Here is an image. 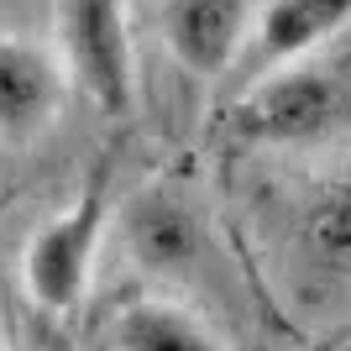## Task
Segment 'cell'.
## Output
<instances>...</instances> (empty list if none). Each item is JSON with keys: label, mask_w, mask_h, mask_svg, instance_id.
<instances>
[{"label": "cell", "mask_w": 351, "mask_h": 351, "mask_svg": "<svg viewBox=\"0 0 351 351\" xmlns=\"http://www.w3.org/2000/svg\"><path fill=\"white\" fill-rule=\"evenodd\" d=\"M53 37L69 84H79L105 116L132 105V37H126V0H58Z\"/></svg>", "instance_id": "obj_1"}, {"label": "cell", "mask_w": 351, "mask_h": 351, "mask_svg": "<svg viewBox=\"0 0 351 351\" xmlns=\"http://www.w3.org/2000/svg\"><path fill=\"white\" fill-rule=\"evenodd\" d=\"M100 231H105V194L95 184L63 215L47 220L21 252V283H27L32 304H43L47 315H73L84 304L95 252H100Z\"/></svg>", "instance_id": "obj_2"}, {"label": "cell", "mask_w": 351, "mask_h": 351, "mask_svg": "<svg viewBox=\"0 0 351 351\" xmlns=\"http://www.w3.org/2000/svg\"><path fill=\"white\" fill-rule=\"evenodd\" d=\"M69 73L58 53L32 37L0 32V147H32L58 126Z\"/></svg>", "instance_id": "obj_3"}, {"label": "cell", "mask_w": 351, "mask_h": 351, "mask_svg": "<svg viewBox=\"0 0 351 351\" xmlns=\"http://www.w3.org/2000/svg\"><path fill=\"white\" fill-rule=\"evenodd\" d=\"M241 32H247L241 0H168V11H162V37L173 47V58L205 79L231 69Z\"/></svg>", "instance_id": "obj_4"}, {"label": "cell", "mask_w": 351, "mask_h": 351, "mask_svg": "<svg viewBox=\"0 0 351 351\" xmlns=\"http://www.w3.org/2000/svg\"><path fill=\"white\" fill-rule=\"evenodd\" d=\"M241 116L257 136H309L330 126L336 116V84L320 79V73H273L267 84H257Z\"/></svg>", "instance_id": "obj_5"}, {"label": "cell", "mask_w": 351, "mask_h": 351, "mask_svg": "<svg viewBox=\"0 0 351 351\" xmlns=\"http://www.w3.org/2000/svg\"><path fill=\"white\" fill-rule=\"evenodd\" d=\"M351 21V0H267L257 16V47L267 63H293L330 43Z\"/></svg>", "instance_id": "obj_6"}, {"label": "cell", "mask_w": 351, "mask_h": 351, "mask_svg": "<svg viewBox=\"0 0 351 351\" xmlns=\"http://www.w3.org/2000/svg\"><path fill=\"white\" fill-rule=\"evenodd\" d=\"M116 351H215V341L184 309L162 299H136L116 315Z\"/></svg>", "instance_id": "obj_7"}, {"label": "cell", "mask_w": 351, "mask_h": 351, "mask_svg": "<svg viewBox=\"0 0 351 351\" xmlns=\"http://www.w3.org/2000/svg\"><path fill=\"white\" fill-rule=\"evenodd\" d=\"M132 247L142 252L152 267H173L184 257H194L199 231H194L189 210H178L173 199H142L132 215Z\"/></svg>", "instance_id": "obj_8"}, {"label": "cell", "mask_w": 351, "mask_h": 351, "mask_svg": "<svg viewBox=\"0 0 351 351\" xmlns=\"http://www.w3.org/2000/svg\"><path fill=\"white\" fill-rule=\"evenodd\" d=\"M0 351H5V346H0Z\"/></svg>", "instance_id": "obj_9"}]
</instances>
